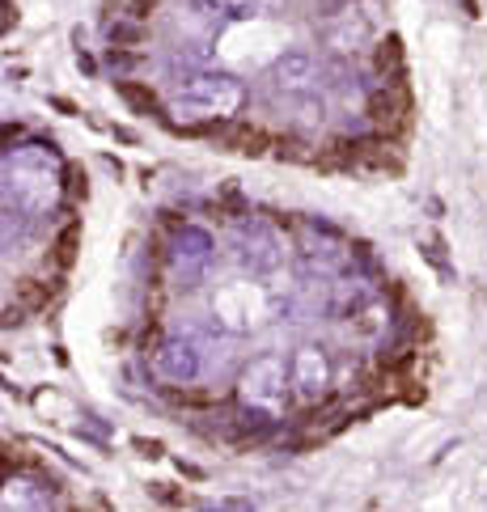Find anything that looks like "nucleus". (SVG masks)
I'll return each mask as SVG.
<instances>
[{"label":"nucleus","instance_id":"nucleus-1","mask_svg":"<svg viewBox=\"0 0 487 512\" xmlns=\"http://www.w3.org/2000/svg\"><path fill=\"white\" fill-rule=\"evenodd\" d=\"M85 182L51 136L0 119V331L43 318L81 246Z\"/></svg>","mask_w":487,"mask_h":512},{"label":"nucleus","instance_id":"nucleus-2","mask_svg":"<svg viewBox=\"0 0 487 512\" xmlns=\"http://www.w3.org/2000/svg\"><path fill=\"white\" fill-rule=\"evenodd\" d=\"M72 496L39 457L0 436V512L9 508H64Z\"/></svg>","mask_w":487,"mask_h":512},{"label":"nucleus","instance_id":"nucleus-3","mask_svg":"<svg viewBox=\"0 0 487 512\" xmlns=\"http://www.w3.org/2000/svg\"><path fill=\"white\" fill-rule=\"evenodd\" d=\"M13 22H17V0H0V39L13 30Z\"/></svg>","mask_w":487,"mask_h":512}]
</instances>
